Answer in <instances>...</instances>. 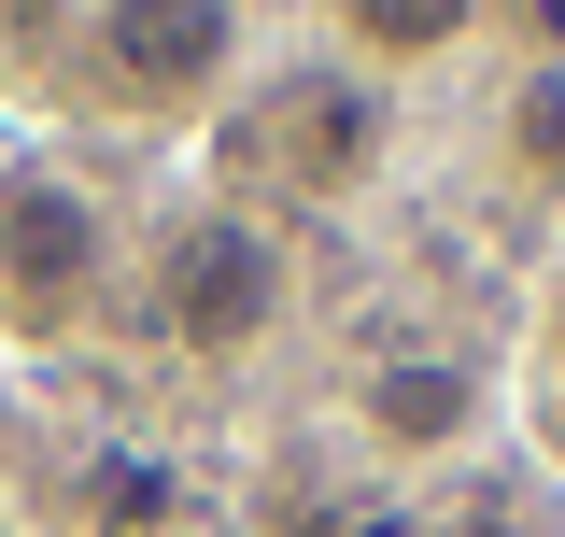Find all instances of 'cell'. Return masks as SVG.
Here are the masks:
<instances>
[{"instance_id":"5b68a950","label":"cell","mask_w":565,"mask_h":537,"mask_svg":"<svg viewBox=\"0 0 565 537\" xmlns=\"http://www.w3.org/2000/svg\"><path fill=\"white\" fill-rule=\"evenodd\" d=\"M340 424L367 439V453H396V467H438V453H467L494 424V368L481 354H367L353 368Z\"/></svg>"},{"instance_id":"8992f818","label":"cell","mask_w":565,"mask_h":537,"mask_svg":"<svg viewBox=\"0 0 565 537\" xmlns=\"http://www.w3.org/2000/svg\"><path fill=\"white\" fill-rule=\"evenodd\" d=\"M326 29H340V57L367 85H424L494 29V0H326Z\"/></svg>"},{"instance_id":"52a82bcc","label":"cell","mask_w":565,"mask_h":537,"mask_svg":"<svg viewBox=\"0 0 565 537\" xmlns=\"http://www.w3.org/2000/svg\"><path fill=\"white\" fill-rule=\"evenodd\" d=\"M509 170H523L537 199H565V57H537L509 85Z\"/></svg>"},{"instance_id":"7a4b0ae2","label":"cell","mask_w":565,"mask_h":537,"mask_svg":"<svg viewBox=\"0 0 565 537\" xmlns=\"http://www.w3.org/2000/svg\"><path fill=\"white\" fill-rule=\"evenodd\" d=\"M57 85L71 114H114V128H212L255 85V14L241 0H85Z\"/></svg>"},{"instance_id":"ba28073f","label":"cell","mask_w":565,"mask_h":537,"mask_svg":"<svg viewBox=\"0 0 565 537\" xmlns=\"http://www.w3.org/2000/svg\"><path fill=\"white\" fill-rule=\"evenodd\" d=\"M71 29H85V0H0V43H14L29 71H57V57H71Z\"/></svg>"},{"instance_id":"6da1fadb","label":"cell","mask_w":565,"mask_h":537,"mask_svg":"<svg viewBox=\"0 0 565 537\" xmlns=\"http://www.w3.org/2000/svg\"><path fill=\"white\" fill-rule=\"evenodd\" d=\"M212 128H226V185H212V199H241L255 227L297 241V212H353L382 185V156H396V85H367L353 57H282V71H255Z\"/></svg>"},{"instance_id":"277c9868","label":"cell","mask_w":565,"mask_h":537,"mask_svg":"<svg viewBox=\"0 0 565 537\" xmlns=\"http://www.w3.org/2000/svg\"><path fill=\"white\" fill-rule=\"evenodd\" d=\"M114 297V212L85 170L57 156H14L0 170V326L14 339H71Z\"/></svg>"},{"instance_id":"3957f363","label":"cell","mask_w":565,"mask_h":537,"mask_svg":"<svg viewBox=\"0 0 565 537\" xmlns=\"http://www.w3.org/2000/svg\"><path fill=\"white\" fill-rule=\"evenodd\" d=\"M282 312H297V241L255 227L241 199H184L156 227V255H141V326L156 354H184V368H241V354H269Z\"/></svg>"}]
</instances>
